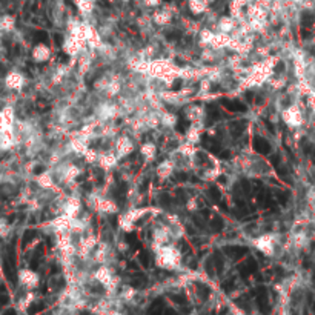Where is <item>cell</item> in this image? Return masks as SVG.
Instances as JSON below:
<instances>
[{
  "instance_id": "1",
  "label": "cell",
  "mask_w": 315,
  "mask_h": 315,
  "mask_svg": "<svg viewBox=\"0 0 315 315\" xmlns=\"http://www.w3.org/2000/svg\"><path fill=\"white\" fill-rule=\"evenodd\" d=\"M285 121L291 126H300L303 123L301 111L297 106H289L285 112Z\"/></svg>"
},
{
  "instance_id": "2",
  "label": "cell",
  "mask_w": 315,
  "mask_h": 315,
  "mask_svg": "<svg viewBox=\"0 0 315 315\" xmlns=\"http://www.w3.org/2000/svg\"><path fill=\"white\" fill-rule=\"evenodd\" d=\"M20 281L23 283V285H28V286H34L36 283H37V278H36V275L34 274H31V272H23L22 275H20Z\"/></svg>"
},
{
  "instance_id": "3",
  "label": "cell",
  "mask_w": 315,
  "mask_h": 315,
  "mask_svg": "<svg viewBox=\"0 0 315 315\" xmlns=\"http://www.w3.org/2000/svg\"><path fill=\"white\" fill-rule=\"evenodd\" d=\"M189 8H191L193 13L199 14L205 10V2L203 0H189Z\"/></svg>"
},
{
  "instance_id": "4",
  "label": "cell",
  "mask_w": 315,
  "mask_h": 315,
  "mask_svg": "<svg viewBox=\"0 0 315 315\" xmlns=\"http://www.w3.org/2000/svg\"><path fill=\"white\" fill-rule=\"evenodd\" d=\"M211 197L214 200H218L220 199V193L217 191V187H211Z\"/></svg>"
},
{
  "instance_id": "5",
  "label": "cell",
  "mask_w": 315,
  "mask_h": 315,
  "mask_svg": "<svg viewBox=\"0 0 315 315\" xmlns=\"http://www.w3.org/2000/svg\"><path fill=\"white\" fill-rule=\"evenodd\" d=\"M160 2H162V0H145V4H146V5H151V7L159 5Z\"/></svg>"
},
{
  "instance_id": "6",
  "label": "cell",
  "mask_w": 315,
  "mask_h": 315,
  "mask_svg": "<svg viewBox=\"0 0 315 315\" xmlns=\"http://www.w3.org/2000/svg\"><path fill=\"white\" fill-rule=\"evenodd\" d=\"M223 223H222V220H214V228L215 229H222Z\"/></svg>"
},
{
  "instance_id": "7",
  "label": "cell",
  "mask_w": 315,
  "mask_h": 315,
  "mask_svg": "<svg viewBox=\"0 0 315 315\" xmlns=\"http://www.w3.org/2000/svg\"><path fill=\"white\" fill-rule=\"evenodd\" d=\"M108 315H121V313H118V312H109Z\"/></svg>"
},
{
  "instance_id": "8",
  "label": "cell",
  "mask_w": 315,
  "mask_h": 315,
  "mask_svg": "<svg viewBox=\"0 0 315 315\" xmlns=\"http://www.w3.org/2000/svg\"><path fill=\"white\" fill-rule=\"evenodd\" d=\"M280 315H289V313H286V312H281Z\"/></svg>"
}]
</instances>
